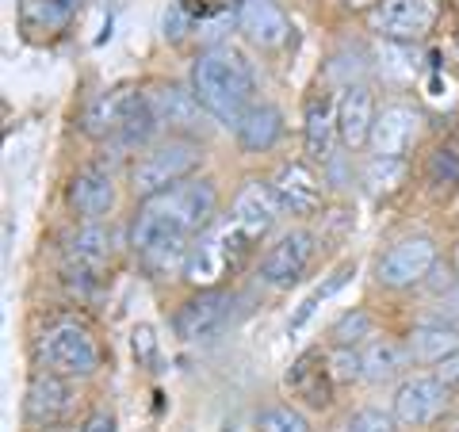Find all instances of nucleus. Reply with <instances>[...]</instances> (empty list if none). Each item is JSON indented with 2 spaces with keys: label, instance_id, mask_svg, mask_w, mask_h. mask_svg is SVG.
<instances>
[{
  "label": "nucleus",
  "instance_id": "1",
  "mask_svg": "<svg viewBox=\"0 0 459 432\" xmlns=\"http://www.w3.org/2000/svg\"><path fill=\"white\" fill-rule=\"evenodd\" d=\"M214 214H219V188H214V180L192 177L161 195L142 199L138 219L131 226V245L138 249L142 261L153 272H161V276H169L172 268L184 272L192 253V238L207 234L214 226Z\"/></svg>",
  "mask_w": 459,
  "mask_h": 432
},
{
  "label": "nucleus",
  "instance_id": "2",
  "mask_svg": "<svg viewBox=\"0 0 459 432\" xmlns=\"http://www.w3.org/2000/svg\"><path fill=\"white\" fill-rule=\"evenodd\" d=\"M192 92L204 104L211 119H219L226 126H238V119L256 104V81L249 73V65L230 50H207L195 57L192 65Z\"/></svg>",
  "mask_w": 459,
  "mask_h": 432
},
{
  "label": "nucleus",
  "instance_id": "3",
  "mask_svg": "<svg viewBox=\"0 0 459 432\" xmlns=\"http://www.w3.org/2000/svg\"><path fill=\"white\" fill-rule=\"evenodd\" d=\"M199 165H204V142L169 134L161 142H153L150 150H142V157L131 165V192L138 199L161 195L169 188H177V184L192 180Z\"/></svg>",
  "mask_w": 459,
  "mask_h": 432
},
{
  "label": "nucleus",
  "instance_id": "4",
  "mask_svg": "<svg viewBox=\"0 0 459 432\" xmlns=\"http://www.w3.org/2000/svg\"><path fill=\"white\" fill-rule=\"evenodd\" d=\"M39 359L42 367L62 379H89L100 371L104 352H100L96 337L81 322H54L39 337Z\"/></svg>",
  "mask_w": 459,
  "mask_h": 432
},
{
  "label": "nucleus",
  "instance_id": "5",
  "mask_svg": "<svg viewBox=\"0 0 459 432\" xmlns=\"http://www.w3.org/2000/svg\"><path fill=\"white\" fill-rule=\"evenodd\" d=\"M249 245L253 241L241 234L234 219L214 226L211 234H204L192 245L188 264H184V280L195 283V287H214L222 276H230V272L241 264V256L249 253Z\"/></svg>",
  "mask_w": 459,
  "mask_h": 432
},
{
  "label": "nucleus",
  "instance_id": "6",
  "mask_svg": "<svg viewBox=\"0 0 459 432\" xmlns=\"http://www.w3.org/2000/svg\"><path fill=\"white\" fill-rule=\"evenodd\" d=\"M444 0H379L368 12L371 31L391 42H421L440 23Z\"/></svg>",
  "mask_w": 459,
  "mask_h": 432
},
{
  "label": "nucleus",
  "instance_id": "7",
  "mask_svg": "<svg viewBox=\"0 0 459 432\" xmlns=\"http://www.w3.org/2000/svg\"><path fill=\"white\" fill-rule=\"evenodd\" d=\"M433 268H437V241L425 234H413V238L394 241L391 249L379 256L376 280L386 291H406V287L425 283L433 276Z\"/></svg>",
  "mask_w": 459,
  "mask_h": 432
},
{
  "label": "nucleus",
  "instance_id": "8",
  "mask_svg": "<svg viewBox=\"0 0 459 432\" xmlns=\"http://www.w3.org/2000/svg\"><path fill=\"white\" fill-rule=\"evenodd\" d=\"M452 386L444 383L437 371H418V376H406L394 391V417L410 428H429L433 421H440L444 410H448Z\"/></svg>",
  "mask_w": 459,
  "mask_h": 432
},
{
  "label": "nucleus",
  "instance_id": "9",
  "mask_svg": "<svg viewBox=\"0 0 459 432\" xmlns=\"http://www.w3.org/2000/svg\"><path fill=\"white\" fill-rule=\"evenodd\" d=\"M146 104L153 111V119L161 123V131L169 134H184V138H199L204 134V104L195 99L192 84H153L146 92Z\"/></svg>",
  "mask_w": 459,
  "mask_h": 432
},
{
  "label": "nucleus",
  "instance_id": "10",
  "mask_svg": "<svg viewBox=\"0 0 459 432\" xmlns=\"http://www.w3.org/2000/svg\"><path fill=\"white\" fill-rule=\"evenodd\" d=\"M234 314V295L219 291V287H199V295H192L172 318V329H177L180 341H207L230 322Z\"/></svg>",
  "mask_w": 459,
  "mask_h": 432
},
{
  "label": "nucleus",
  "instance_id": "11",
  "mask_svg": "<svg viewBox=\"0 0 459 432\" xmlns=\"http://www.w3.org/2000/svg\"><path fill=\"white\" fill-rule=\"evenodd\" d=\"M314 256V234L310 229H287L264 249L261 256V280L272 287H287L307 272Z\"/></svg>",
  "mask_w": 459,
  "mask_h": 432
},
{
  "label": "nucleus",
  "instance_id": "12",
  "mask_svg": "<svg viewBox=\"0 0 459 432\" xmlns=\"http://www.w3.org/2000/svg\"><path fill=\"white\" fill-rule=\"evenodd\" d=\"M421 138V111L410 104H386L371 126V153L376 157H406Z\"/></svg>",
  "mask_w": 459,
  "mask_h": 432
},
{
  "label": "nucleus",
  "instance_id": "13",
  "mask_svg": "<svg viewBox=\"0 0 459 432\" xmlns=\"http://www.w3.org/2000/svg\"><path fill=\"white\" fill-rule=\"evenodd\" d=\"M111 261V229L104 222H84L65 249V276L69 283H100V272Z\"/></svg>",
  "mask_w": 459,
  "mask_h": 432
},
{
  "label": "nucleus",
  "instance_id": "14",
  "mask_svg": "<svg viewBox=\"0 0 459 432\" xmlns=\"http://www.w3.org/2000/svg\"><path fill=\"white\" fill-rule=\"evenodd\" d=\"M142 96L146 92H134V89H126V84H119V89H111V92H100L81 115V131L92 142H111L126 126V119L134 115Z\"/></svg>",
  "mask_w": 459,
  "mask_h": 432
},
{
  "label": "nucleus",
  "instance_id": "15",
  "mask_svg": "<svg viewBox=\"0 0 459 432\" xmlns=\"http://www.w3.org/2000/svg\"><path fill=\"white\" fill-rule=\"evenodd\" d=\"M272 192H276L280 207L287 214H299V219H307L322 207V177L310 168V161H287L276 168V177H272Z\"/></svg>",
  "mask_w": 459,
  "mask_h": 432
},
{
  "label": "nucleus",
  "instance_id": "16",
  "mask_svg": "<svg viewBox=\"0 0 459 432\" xmlns=\"http://www.w3.org/2000/svg\"><path fill=\"white\" fill-rule=\"evenodd\" d=\"M69 406H74V394H69V379L54 376V371L42 367L39 376L27 383V398H23V417L31 428H50L57 421H65Z\"/></svg>",
  "mask_w": 459,
  "mask_h": 432
},
{
  "label": "nucleus",
  "instance_id": "17",
  "mask_svg": "<svg viewBox=\"0 0 459 432\" xmlns=\"http://www.w3.org/2000/svg\"><path fill=\"white\" fill-rule=\"evenodd\" d=\"M65 199H69V207H74L77 219L84 222H100V219H108V214L115 211V199H119V192H115V177L104 168H81L74 180H69V188H65Z\"/></svg>",
  "mask_w": 459,
  "mask_h": 432
},
{
  "label": "nucleus",
  "instance_id": "18",
  "mask_svg": "<svg viewBox=\"0 0 459 432\" xmlns=\"http://www.w3.org/2000/svg\"><path fill=\"white\" fill-rule=\"evenodd\" d=\"M280 199L272 192V184L264 180H246L241 184V192L234 195V214L230 219L238 222V229L246 234L249 241H261L272 226L280 219Z\"/></svg>",
  "mask_w": 459,
  "mask_h": 432
},
{
  "label": "nucleus",
  "instance_id": "19",
  "mask_svg": "<svg viewBox=\"0 0 459 432\" xmlns=\"http://www.w3.org/2000/svg\"><path fill=\"white\" fill-rule=\"evenodd\" d=\"M376 96H371L368 84H352L344 89V96L337 99V138L344 142V150H364L371 142V126H376Z\"/></svg>",
  "mask_w": 459,
  "mask_h": 432
},
{
  "label": "nucleus",
  "instance_id": "20",
  "mask_svg": "<svg viewBox=\"0 0 459 432\" xmlns=\"http://www.w3.org/2000/svg\"><path fill=\"white\" fill-rule=\"evenodd\" d=\"M238 27H241V35L261 50H276L287 42V35H291V23H287L276 0H241Z\"/></svg>",
  "mask_w": 459,
  "mask_h": 432
},
{
  "label": "nucleus",
  "instance_id": "21",
  "mask_svg": "<svg viewBox=\"0 0 459 432\" xmlns=\"http://www.w3.org/2000/svg\"><path fill=\"white\" fill-rule=\"evenodd\" d=\"M287 386L307 402L314 410H325L329 402H333V376H329V364L322 352H303L287 371Z\"/></svg>",
  "mask_w": 459,
  "mask_h": 432
},
{
  "label": "nucleus",
  "instance_id": "22",
  "mask_svg": "<svg viewBox=\"0 0 459 432\" xmlns=\"http://www.w3.org/2000/svg\"><path fill=\"white\" fill-rule=\"evenodd\" d=\"M238 146L246 153H268L283 134V115L276 104H253L234 126Z\"/></svg>",
  "mask_w": 459,
  "mask_h": 432
},
{
  "label": "nucleus",
  "instance_id": "23",
  "mask_svg": "<svg viewBox=\"0 0 459 432\" xmlns=\"http://www.w3.org/2000/svg\"><path fill=\"white\" fill-rule=\"evenodd\" d=\"M77 16V0H23L20 4V27L31 39H54L62 35Z\"/></svg>",
  "mask_w": 459,
  "mask_h": 432
},
{
  "label": "nucleus",
  "instance_id": "24",
  "mask_svg": "<svg viewBox=\"0 0 459 432\" xmlns=\"http://www.w3.org/2000/svg\"><path fill=\"white\" fill-rule=\"evenodd\" d=\"M406 349H410V359L421 367H437L444 364L452 352H459V329L455 325H418L413 333L406 337Z\"/></svg>",
  "mask_w": 459,
  "mask_h": 432
},
{
  "label": "nucleus",
  "instance_id": "25",
  "mask_svg": "<svg viewBox=\"0 0 459 432\" xmlns=\"http://www.w3.org/2000/svg\"><path fill=\"white\" fill-rule=\"evenodd\" d=\"M360 356H364V379L368 383H391L398 376H406V367L413 364L410 349L394 337H371Z\"/></svg>",
  "mask_w": 459,
  "mask_h": 432
},
{
  "label": "nucleus",
  "instance_id": "26",
  "mask_svg": "<svg viewBox=\"0 0 459 432\" xmlns=\"http://www.w3.org/2000/svg\"><path fill=\"white\" fill-rule=\"evenodd\" d=\"M333 134L337 131V104L333 99H314L307 108V157L310 161H329L333 157Z\"/></svg>",
  "mask_w": 459,
  "mask_h": 432
},
{
  "label": "nucleus",
  "instance_id": "27",
  "mask_svg": "<svg viewBox=\"0 0 459 432\" xmlns=\"http://www.w3.org/2000/svg\"><path fill=\"white\" fill-rule=\"evenodd\" d=\"M402 177H406V161L402 157H371L364 168V184L376 195H391Z\"/></svg>",
  "mask_w": 459,
  "mask_h": 432
},
{
  "label": "nucleus",
  "instance_id": "28",
  "mask_svg": "<svg viewBox=\"0 0 459 432\" xmlns=\"http://www.w3.org/2000/svg\"><path fill=\"white\" fill-rule=\"evenodd\" d=\"M352 272H356L352 264H344V268H337V272H333V276H329V280H325V283L318 287V291H310V295L303 298V307H299V310H295V318H291V333H299V329H303V325L310 322V314H314V310H318V307H322V302H325L329 295H333V291H341V287H344V283H349V276H352Z\"/></svg>",
  "mask_w": 459,
  "mask_h": 432
},
{
  "label": "nucleus",
  "instance_id": "29",
  "mask_svg": "<svg viewBox=\"0 0 459 432\" xmlns=\"http://www.w3.org/2000/svg\"><path fill=\"white\" fill-rule=\"evenodd\" d=\"M376 337V318L368 310H352L333 325V344H344V349H356L360 341Z\"/></svg>",
  "mask_w": 459,
  "mask_h": 432
},
{
  "label": "nucleus",
  "instance_id": "30",
  "mask_svg": "<svg viewBox=\"0 0 459 432\" xmlns=\"http://www.w3.org/2000/svg\"><path fill=\"white\" fill-rule=\"evenodd\" d=\"M256 432H310L307 417L291 406H268L256 417Z\"/></svg>",
  "mask_w": 459,
  "mask_h": 432
},
{
  "label": "nucleus",
  "instance_id": "31",
  "mask_svg": "<svg viewBox=\"0 0 459 432\" xmlns=\"http://www.w3.org/2000/svg\"><path fill=\"white\" fill-rule=\"evenodd\" d=\"M329 364V376H333V383H356L364 379V356L356 349H344V344H333V352L325 356Z\"/></svg>",
  "mask_w": 459,
  "mask_h": 432
},
{
  "label": "nucleus",
  "instance_id": "32",
  "mask_svg": "<svg viewBox=\"0 0 459 432\" xmlns=\"http://www.w3.org/2000/svg\"><path fill=\"white\" fill-rule=\"evenodd\" d=\"M425 177H429V184H437V188H455L459 184V153L437 150L425 165Z\"/></svg>",
  "mask_w": 459,
  "mask_h": 432
},
{
  "label": "nucleus",
  "instance_id": "33",
  "mask_svg": "<svg viewBox=\"0 0 459 432\" xmlns=\"http://www.w3.org/2000/svg\"><path fill=\"white\" fill-rule=\"evenodd\" d=\"M398 425H402L398 417L379 406H364L349 417V432H398Z\"/></svg>",
  "mask_w": 459,
  "mask_h": 432
},
{
  "label": "nucleus",
  "instance_id": "34",
  "mask_svg": "<svg viewBox=\"0 0 459 432\" xmlns=\"http://www.w3.org/2000/svg\"><path fill=\"white\" fill-rule=\"evenodd\" d=\"M131 344H134V359H138V364L150 367V371H157V364H161V344H157L153 329H150V325H134Z\"/></svg>",
  "mask_w": 459,
  "mask_h": 432
},
{
  "label": "nucleus",
  "instance_id": "35",
  "mask_svg": "<svg viewBox=\"0 0 459 432\" xmlns=\"http://www.w3.org/2000/svg\"><path fill=\"white\" fill-rule=\"evenodd\" d=\"M81 432H119V425H115V413H108V410H96L89 421L81 425Z\"/></svg>",
  "mask_w": 459,
  "mask_h": 432
},
{
  "label": "nucleus",
  "instance_id": "36",
  "mask_svg": "<svg viewBox=\"0 0 459 432\" xmlns=\"http://www.w3.org/2000/svg\"><path fill=\"white\" fill-rule=\"evenodd\" d=\"M437 376L452 386V391H459V352H452L444 364H437Z\"/></svg>",
  "mask_w": 459,
  "mask_h": 432
},
{
  "label": "nucleus",
  "instance_id": "37",
  "mask_svg": "<svg viewBox=\"0 0 459 432\" xmlns=\"http://www.w3.org/2000/svg\"><path fill=\"white\" fill-rule=\"evenodd\" d=\"M344 4H349V8H376L379 0H344Z\"/></svg>",
  "mask_w": 459,
  "mask_h": 432
},
{
  "label": "nucleus",
  "instance_id": "38",
  "mask_svg": "<svg viewBox=\"0 0 459 432\" xmlns=\"http://www.w3.org/2000/svg\"><path fill=\"white\" fill-rule=\"evenodd\" d=\"M455 268H459V249H455Z\"/></svg>",
  "mask_w": 459,
  "mask_h": 432
},
{
  "label": "nucleus",
  "instance_id": "39",
  "mask_svg": "<svg viewBox=\"0 0 459 432\" xmlns=\"http://www.w3.org/2000/svg\"><path fill=\"white\" fill-rule=\"evenodd\" d=\"M452 432H459V421H455V428H452Z\"/></svg>",
  "mask_w": 459,
  "mask_h": 432
},
{
  "label": "nucleus",
  "instance_id": "40",
  "mask_svg": "<svg viewBox=\"0 0 459 432\" xmlns=\"http://www.w3.org/2000/svg\"><path fill=\"white\" fill-rule=\"evenodd\" d=\"M455 50H459V39H455Z\"/></svg>",
  "mask_w": 459,
  "mask_h": 432
}]
</instances>
